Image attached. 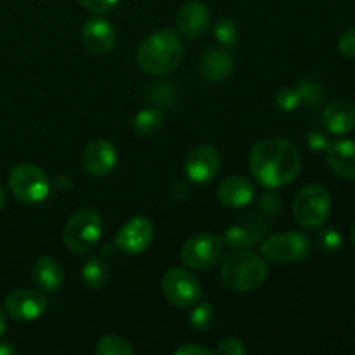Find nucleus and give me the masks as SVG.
Masks as SVG:
<instances>
[{
    "label": "nucleus",
    "instance_id": "nucleus-26",
    "mask_svg": "<svg viewBox=\"0 0 355 355\" xmlns=\"http://www.w3.org/2000/svg\"><path fill=\"white\" fill-rule=\"evenodd\" d=\"M224 243L232 252H241V250H248L250 246H255L253 245L252 234H250L245 225H232V227H229L224 234Z\"/></svg>",
    "mask_w": 355,
    "mask_h": 355
},
{
    "label": "nucleus",
    "instance_id": "nucleus-27",
    "mask_svg": "<svg viewBox=\"0 0 355 355\" xmlns=\"http://www.w3.org/2000/svg\"><path fill=\"white\" fill-rule=\"evenodd\" d=\"M214 321H215V311L214 307H211V304H208V302L200 304V302H198V304L194 305V311L191 312L189 315L191 326H193L196 331H207V329L211 328Z\"/></svg>",
    "mask_w": 355,
    "mask_h": 355
},
{
    "label": "nucleus",
    "instance_id": "nucleus-41",
    "mask_svg": "<svg viewBox=\"0 0 355 355\" xmlns=\"http://www.w3.org/2000/svg\"><path fill=\"white\" fill-rule=\"evenodd\" d=\"M352 241H354V245H355V227H354V231H352Z\"/></svg>",
    "mask_w": 355,
    "mask_h": 355
},
{
    "label": "nucleus",
    "instance_id": "nucleus-18",
    "mask_svg": "<svg viewBox=\"0 0 355 355\" xmlns=\"http://www.w3.org/2000/svg\"><path fill=\"white\" fill-rule=\"evenodd\" d=\"M326 159L336 175L347 180H355V141L345 139L328 144Z\"/></svg>",
    "mask_w": 355,
    "mask_h": 355
},
{
    "label": "nucleus",
    "instance_id": "nucleus-3",
    "mask_svg": "<svg viewBox=\"0 0 355 355\" xmlns=\"http://www.w3.org/2000/svg\"><path fill=\"white\" fill-rule=\"evenodd\" d=\"M222 281L236 291H252L262 286L267 277V266L263 259L248 250L234 252L222 263Z\"/></svg>",
    "mask_w": 355,
    "mask_h": 355
},
{
    "label": "nucleus",
    "instance_id": "nucleus-31",
    "mask_svg": "<svg viewBox=\"0 0 355 355\" xmlns=\"http://www.w3.org/2000/svg\"><path fill=\"white\" fill-rule=\"evenodd\" d=\"M260 210L266 217H274L281 211V196L276 191H266L260 198Z\"/></svg>",
    "mask_w": 355,
    "mask_h": 355
},
{
    "label": "nucleus",
    "instance_id": "nucleus-20",
    "mask_svg": "<svg viewBox=\"0 0 355 355\" xmlns=\"http://www.w3.org/2000/svg\"><path fill=\"white\" fill-rule=\"evenodd\" d=\"M31 277L40 290L55 293L64 284V270L51 257H40L31 267Z\"/></svg>",
    "mask_w": 355,
    "mask_h": 355
},
{
    "label": "nucleus",
    "instance_id": "nucleus-28",
    "mask_svg": "<svg viewBox=\"0 0 355 355\" xmlns=\"http://www.w3.org/2000/svg\"><path fill=\"white\" fill-rule=\"evenodd\" d=\"M149 97L158 106H172L173 101H175V89L168 82L153 83L151 89H149Z\"/></svg>",
    "mask_w": 355,
    "mask_h": 355
},
{
    "label": "nucleus",
    "instance_id": "nucleus-8",
    "mask_svg": "<svg viewBox=\"0 0 355 355\" xmlns=\"http://www.w3.org/2000/svg\"><path fill=\"white\" fill-rule=\"evenodd\" d=\"M163 293L166 300L180 309L194 307L203 298L201 283L191 272L184 269H170L162 279Z\"/></svg>",
    "mask_w": 355,
    "mask_h": 355
},
{
    "label": "nucleus",
    "instance_id": "nucleus-36",
    "mask_svg": "<svg viewBox=\"0 0 355 355\" xmlns=\"http://www.w3.org/2000/svg\"><path fill=\"white\" fill-rule=\"evenodd\" d=\"M307 142L309 148L314 149V151H322V149L328 148V137H326L324 132L321 130H311L307 134Z\"/></svg>",
    "mask_w": 355,
    "mask_h": 355
},
{
    "label": "nucleus",
    "instance_id": "nucleus-39",
    "mask_svg": "<svg viewBox=\"0 0 355 355\" xmlns=\"http://www.w3.org/2000/svg\"><path fill=\"white\" fill-rule=\"evenodd\" d=\"M6 331V315H3V311L0 309V336Z\"/></svg>",
    "mask_w": 355,
    "mask_h": 355
},
{
    "label": "nucleus",
    "instance_id": "nucleus-38",
    "mask_svg": "<svg viewBox=\"0 0 355 355\" xmlns=\"http://www.w3.org/2000/svg\"><path fill=\"white\" fill-rule=\"evenodd\" d=\"M16 352V349H14L10 343L7 342H0V355H10Z\"/></svg>",
    "mask_w": 355,
    "mask_h": 355
},
{
    "label": "nucleus",
    "instance_id": "nucleus-11",
    "mask_svg": "<svg viewBox=\"0 0 355 355\" xmlns=\"http://www.w3.org/2000/svg\"><path fill=\"white\" fill-rule=\"evenodd\" d=\"M47 309V298L35 290H14L6 298V312L16 321H35Z\"/></svg>",
    "mask_w": 355,
    "mask_h": 355
},
{
    "label": "nucleus",
    "instance_id": "nucleus-10",
    "mask_svg": "<svg viewBox=\"0 0 355 355\" xmlns=\"http://www.w3.org/2000/svg\"><path fill=\"white\" fill-rule=\"evenodd\" d=\"M220 170V155L210 144L196 146L187 155L186 173L193 182L208 184L217 177Z\"/></svg>",
    "mask_w": 355,
    "mask_h": 355
},
{
    "label": "nucleus",
    "instance_id": "nucleus-15",
    "mask_svg": "<svg viewBox=\"0 0 355 355\" xmlns=\"http://www.w3.org/2000/svg\"><path fill=\"white\" fill-rule=\"evenodd\" d=\"M210 19V9L203 2H187L175 17L179 31L191 40H198L207 33Z\"/></svg>",
    "mask_w": 355,
    "mask_h": 355
},
{
    "label": "nucleus",
    "instance_id": "nucleus-14",
    "mask_svg": "<svg viewBox=\"0 0 355 355\" xmlns=\"http://www.w3.org/2000/svg\"><path fill=\"white\" fill-rule=\"evenodd\" d=\"M82 42L92 54H107L116 44V31L103 17H92L82 28Z\"/></svg>",
    "mask_w": 355,
    "mask_h": 355
},
{
    "label": "nucleus",
    "instance_id": "nucleus-25",
    "mask_svg": "<svg viewBox=\"0 0 355 355\" xmlns=\"http://www.w3.org/2000/svg\"><path fill=\"white\" fill-rule=\"evenodd\" d=\"M96 354L99 355H132L134 349L125 338L116 335H107L99 340L96 347Z\"/></svg>",
    "mask_w": 355,
    "mask_h": 355
},
{
    "label": "nucleus",
    "instance_id": "nucleus-23",
    "mask_svg": "<svg viewBox=\"0 0 355 355\" xmlns=\"http://www.w3.org/2000/svg\"><path fill=\"white\" fill-rule=\"evenodd\" d=\"M215 40L222 45L224 49H234L239 42V28L229 17H218L217 23L214 26Z\"/></svg>",
    "mask_w": 355,
    "mask_h": 355
},
{
    "label": "nucleus",
    "instance_id": "nucleus-13",
    "mask_svg": "<svg viewBox=\"0 0 355 355\" xmlns=\"http://www.w3.org/2000/svg\"><path fill=\"white\" fill-rule=\"evenodd\" d=\"M116 149L110 141L97 139L85 148L82 155L83 168L94 177L110 175L111 170L116 165Z\"/></svg>",
    "mask_w": 355,
    "mask_h": 355
},
{
    "label": "nucleus",
    "instance_id": "nucleus-32",
    "mask_svg": "<svg viewBox=\"0 0 355 355\" xmlns=\"http://www.w3.org/2000/svg\"><path fill=\"white\" fill-rule=\"evenodd\" d=\"M245 227L248 229V232L252 234L253 245H255V243L259 241V239L262 238L263 234H266L267 224H266V220H263L262 217H257V215H250V217L245 220Z\"/></svg>",
    "mask_w": 355,
    "mask_h": 355
},
{
    "label": "nucleus",
    "instance_id": "nucleus-40",
    "mask_svg": "<svg viewBox=\"0 0 355 355\" xmlns=\"http://www.w3.org/2000/svg\"><path fill=\"white\" fill-rule=\"evenodd\" d=\"M3 207H6V193H3V189L0 187V211L3 210Z\"/></svg>",
    "mask_w": 355,
    "mask_h": 355
},
{
    "label": "nucleus",
    "instance_id": "nucleus-6",
    "mask_svg": "<svg viewBox=\"0 0 355 355\" xmlns=\"http://www.w3.org/2000/svg\"><path fill=\"white\" fill-rule=\"evenodd\" d=\"M9 189L23 203L37 205L49 196L51 182L42 168L30 163H21L10 170Z\"/></svg>",
    "mask_w": 355,
    "mask_h": 355
},
{
    "label": "nucleus",
    "instance_id": "nucleus-5",
    "mask_svg": "<svg viewBox=\"0 0 355 355\" xmlns=\"http://www.w3.org/2000/svg\"><path fill=\"white\" fill-rule=\"evenodd\" d=\"M331 196L319 184H311L297 194L293 201L295 220L305 229H319L329 217Z\"/></svg>",
    "mask_w": 355,
    "mask_h": 355
},
{
    "label": "nucleus",
    "instance_id": "nucleus-9",
    "mask_svg": "<svg viewBox=\"0 0 355 355\" xmlns=\"http://www.w3.org/2000/svg\"><path fill=\"white\" fill-rule=\"evenodd\" d=\"M222 257V241L218 236L203 232L187 239L182 246L180 259L184 266L193 270L211 269Z\"/></svg>",
    "mask_w": 355,
    "mask_h": 355
},
{
    "label": "nucleus",
    "instance_id": "nucleus-29",
    "mask_svg": "<svg viewBox=\"0 0 355 355\" xmlns=\"http://www.w3.org/2000/svg\"><path fill=\"white\" fill-rule=\"evenodd\" d=\"M300 103V96L295 87H284L276 94V104L281 111H295Z\"/></svg>",
    "mask_w": 355,
    "mask_h": 355
},
{
    "label": "nucleus",
    "instance_id": "nucleus-33",
    "mask_svg": "<svg viewBox=\"0 0 355 355\" xmlns=\"http://www.w3.org/2000/svg\"><path fill=\"white\" fill-rule=\"evenodd\" d=\"M76 2L92 14H104L113 9L118 3V0H76Z\"/></svg>",
    "mask_w": 355,
    "mask_h": 355
},
{
    "label": "nucleus",
    "instance_id": "nucleus-7",
    "mask_svg": "<svg viewBox=\"0 0 355 355\" xmlns=\"http://www.w3.org/2000/svg\"><path fill=\"white\" fill-rule=\"evenodd\" d=\"M312 243L304 232L291 231L270 236L262 245V255L274 263L302 262L309 257Z\"/></svg>",
    "mask_w": 355,
    "mask_h": 355
},
{
    "label": "nucleus",
    "instance_id": "nucleus-4",
    "mask_svg": "<svg viewBox=\"0 0 355 355\" xmlns=\"http://www.w3.org/2000/svg\"><path fill=\"white\" fill-rule=\"evenodd\" d=\"M103 234V218L90 208L75 211L66 222L62 231V243L66 248L76 255L90 253L99 243Z\"/></svg>",
    "mask_w": 355,
    "mask_h": 355
},
{
    "label": "nucleus",
    "instance_id": "nucleus-37",
    "mask_svg": "<svg viewBox=\"0 0 355 355\" xmlns=\"http://www.w3.org/2000/svg\"><path fill=\"white\" fill-rule=\"evenodd\" d=\"M175 354L179 355H211L210 349L207 347H200V345H182L179 349H175Z\"/></svg>",
    "mask_w": 355,
    "mask_h": 355
},
{
    "label": "nucleus",
    "instance_id": "nucleus-35",
    "mask_svg": "<svg viewBox=\"0 0 355 355\" xmlns=\"http://www.w3.org/2000/svg\"><path fill=\"white\" fill-rule=\"evenodd\" d=\"M245 352H246V349L243 347L241 340H238V338H225V340H222L220 345L217 347V354L241 355Z\"/></svg>",
    "mask_w": 355,
    "mask_h": 355
},
{
    "label": "nucleus",
    "instance_id": "nucleus-17",
    "mask_svg": "<svg viewBox=\"0 0 355 355\" xmlns=\"http://www.w3.org/2000/svg\"><path fill=\"white\" fill-rule=\"evenodd\" d=\"M234 68V58L229 49L211 47L200 58V73L203 80L210 83L222 82L231 75Z\"/></svg>",
    "mask_w": 355,
    "mask_h": 355
},
{
    "label": "nucleus",
    "instance_id": "nucleus-21",
    "mask_svg": "<svg viewBox=\"0 0 355 355\" xmlns=\"http://www.w3.org/2000/svg\"><path fill=\"white\" fill-rule=\"evenodd\" d=\"M82 279L89 290H103L110 281V267L103 259H89L83 266Z\"/></svg>",
    "mask_w": 355,
    "mask_h": 355
},
{
    "label": "nucleus",
    "instance_id": "nucleus-19",
    "mask_svg": "<svg viewBox=\"0 0 355 355\" xmlns=\"http://www.w3.org/2000/svg\"><path fill=\"white\" fill-rule=\"evenodd\" d=\"M322 125L329 134L343 135L355 128V106L349 101H336L322 111Z\"/></svg>",
    "mask_w": 355,
    "mask_h": 355
},
{
    "label": "nucleus",
    "instance_id": "nucleus-22",
    "mask_svg": "<svg viewBox=\"0 0 355 355\" xmlns=\"http://www.w3.org/2000/svg\"><path fill=\"white\" fill-rule=\"evenodd\" d=\"M163 125V113L156 107H148L135 114L134 118V130L139 135H151Z\"/></svg>",
    "mask_w": 355,
    "mask_h": 355
},
{
    "label": "nucleus",
    "instance_id": "nucleus-24",
    "mask_svg": "<svg viewBox=\"0 0 355 355\" xmlns=\"http://www.w3.org/2000/svg\"><path fill=\"white\" fill-rule=\"evenodd\" d=\"M295 89L298 90L300 101L307 107H318L324 99V89H322L321 82L315 78H304L297 83Z\"/></svg>",
    "mask_w": 355,
    "mask_h": 355
},
{
    "label": "nucleus",
    "instance_id": "nucleus-34",
    "mask_svg": "<svg viewBox=\"0 0 355 355\" xmlns=\"http://www.w3.org/2000/svg\"><path fill=\"white\" fill-rule=\"evenodd\" d=\"M338 49L347 58H355V28H350L342 33L338 40Z\"/></svg>",
    "mask_w": 355,
    "mask_h": 355
},
{
    "label": "nucleus",
    "instance_id": "nucleus-16",
    "mask_svg": "<svg viewBox=\"0 0 355 355\" xmlns=\"http://www.w3.org/2000/svg\"><path fill=\"white\" fill-rule=\"evenodd\" d=\"M217 198L224 207L243 208L255 198V186L252 180L241 175H232L222 180L217 189Z\"/></svg>",
    "mask_w": 355,
    "mask_h": 355
},
{
    "label": "nucleus",
    "instance_id": "nucleus-1",
    "mask_svg": "<svg viewBox=\"0 0 355 355\" xmlns=\"http://www.w3.org/2000/svg\"><path fill=\"white\" fill-rule=\"evenodd\" d=\"M250 170L255 179L269 189L288 186L302 170L300 153L284 139H263L252 149Z\"/></svg>",
    "mask_w": 355,
    "mask_h": 355
},
{
    "label": "nucleus",
    "instance_id": "nucleus-2",
    "mask_svg": "<svg viewBox=\"0 0 355 355\" xmlns=\"http://www.w3.org/2000/svg\"><path fill=\"white\" fill-rule=\"evenodd\" d=\"M184 58V45L172 30H158L139 45L137 62L146 73L163 76L172 73Z\"/></svg>",
    "mask_w": 355,
    "mask_h": 355
},
{
    "label": "nucleus",
    "instance_id": "nucleus-30",
    "mask_svg": "<svg viewBox=\"0 0 355 355\" xmlns=\"http://www.w3.org/2000/svg\"><path fill=\"white\" fill-rule=\"evenodd\" d=\"M342 243L343 238L338 232V229H324V231L319 234V246H321L322 252L326 253L338 252V250L342 248Z\"/></svg>",
    "mask_w": 355,
    "mask_h": 355
},
{
    "label": "nucleus",
    "instance_id": "nucleus-12",
    "mask_svg": "<svg viewBox=\"0 0 355 355\" xmlns=\"http://www.w3.org/2000/svg\"><path fill=\"white\" fill-rule=\"evenodd\" d=\"M153 239V224L148 217L144 215H137V217L130 218L123 227L118 231L116 245L123 252L137 255L142 253Z\"/></svg>",
    "mask_w": 355,
    "mask_h": 355
}]
</instances>
